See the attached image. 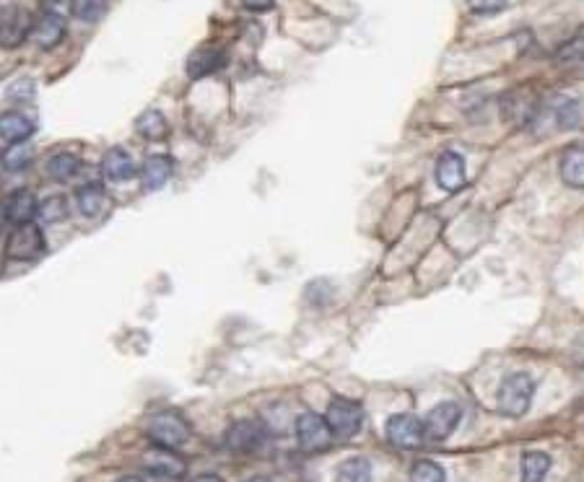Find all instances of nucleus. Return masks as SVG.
<instances>
[{
  "instance_id": "9d476101",
  "label": "nucleus",
  "mask_w": 584,
  "mask_h": 482,
  "mask_svg": "<svg viewBox=\"0 0 584 482\" xmlns=\"http://www.w3.org/2000/svg\"><path fill=\"white\" fill-rule=\"evenodd\" d=\"M143 467L146 472L156 475V478H167V480H177L185 475L187 464L182 462V456L174 454V448L154 447L151 451L143 454Z\"/></svg>"
},
{
  "instance_id": "a211bd4d",
  "label": "nucleus",
  "mask_w": 584,
  "mask_h": 482,
  "mask_svg": "<svg viewBox=\"0 0 584 482\" xmlns=\"http://www.w3.org/2000/svg\"><path fill=\"white\" fill-rule=\"evenodd\" d=\"M75 206H78V213H81V215L97 218L104 210V206H107V192H104L102 184H97V182L83 184V187L75 192Z\"/></svg>"
},
{
  "instance_id": "dca6fc26",
  "label": "nucleus",
  "mask_w": 584,
  "mask_h": 482,
  "mask_svg": "<svg viewBox=\"0 0 584 482\" xmlns=\"http://www.w3.org/2000/svg\"><path fill=\"white\" fill-rule=\"evenodd\" d=\"M174 174V161L170 156H151L143 169H140V184L146 192H156L162 190Z\"/></svg>"
},
{
  "instance_id": "a878e982",
  "label": "nucleus",
  "mask_w": 584,
  "mask_h": 482,
  "mask_svg": "<svg viewBox=\"0 0 584 482\" xmlns=\"http://www.w3.org/2000/svg\"><path fill=\"white\" fill-rule=\"evenodd\" d=\"M535 112V99L525 97V94H512L507 102H504V117L515 120V122H525L530 120Z\"/></svg>"
},
{
  "instance_id": "393cba45",
  "label": "nucleus",
  "mask_w": 584,
  "mask_h": 482,
  "mask_svg": "<svg viewBox=\"0 0 584 482\" xmlns=\"http://www.w3.org/2000/svg\"><path fill=\"white\" fill-rule=\"evenodd\" d=\"M36 218L42 223H60L68 218V200L63 195L58 198H47L44 203H39V210H36Z\"/></svg>"
},
{
  "instance_id": "473e14b6",
  "label": "nucleus",
  "mask_w": 584,
  "mask_h": 482,
  "mask_svg": "<svg viewBox=\"0 0 584 482\" xmlns=\"http://www.w3.org/2000/svg\"><path fill=\"white\" fill-rule=\"evenodd\" d=\"M572 361H574L580 369H584V332L574 340V345H572Z\"/></svg>"
},
{
  "instance_id": "c756f323",
  "label": "nucleus",
  "mask_w": 584,
  "mask_h": 482,
  "mask_svg": "<svg viewBox=\"0 0 584 482\" xmlns=\"http://www.w3.org/2000/svg\"><path fill=\"white\" fill-rule=\"evenodd\" d=\"M35 94L36 86L35 81H29V78H21V81L8 86V99H13V102H32Z\"/></svg>"
},
{
  "instance_id": "6e6552de",
  "label": "nucleus",
  "mask_w": 584,
  "mask_h": 482,
  "mask_svg": "<svg viewBox=\"0 0 584 482\" xmlns=\"http://www.w3.org/2000/svg\"><path fill=\"white\" fill-rule=\"evenodd\" d=\"M387 439L398 448H418L423 444V423L415 415H392L387 420Z\"/></svg>"
},
{
  "instance_id": "20e7f679",
  "label": "nucleus",
  "mask_w": 584,
  "mask_h": 482,
  "mask_svg": "<svg viewBox=\"0 0 584 482\" xmlns=\"http://www.w3.org/2000/svg\"><path fill=\"white\" fill-rule=\"evenodd\" d=\"M325 420H328L333 436H338V439H353V436L361 431V425H364V410H361V405L353 402V400L335 397V400L328 405Z\"/></svg>"
},
{
  "instance_id": "7c9ffc66",
  "label": "nucleus",
  "mask_w": 584,
  "mask_h": 482,
  "mask_svg": "<svg viewBox=\"0 0 584 482\" xmlns=\"http://www.w3.org/2000/svg\"><path fill=\"white\" fill-rule=\"evenodd\" d=\"M507 3L509 0H468V5H470V11L473 13H499L501 8H507Z\"/></svg>"
},
{
  "instance_id": "9b49d317",
  "label": "nucleus",
  "mask_w": 584,
  "mask_h": 482,
  "mask_svg": "<svg viewBox=\"0 0 584 482\" xmlns=\"http://www.w3.org/2000/svg\"><path fill=\"white\" fill-rule=\"evenodd\" d=\"M66 36V16L58 13V11H44L39 19L35 21V29H32V39L42 50H52L63 42Z\"/></svg>"
},
{
  "instance_id": "f8f14e48",
  "label": "nucleus",
  "mask_w": 584,
  "mask_h": 482,
  "mask_svg": "<svg viewBox=\"0 0 584 482\" xmlns=\"http://www.w3.org/2000/svg\"><path fill=\"white\" fill-rule=\"evenodd\" d=\"M468 179L465 172V161L460 153L454 151H445L437 161V184L445 190V192H457Z\"/></svg>"
},
{
  "instance_id": "ddd939ff",
  "label": "nucleus",
  "mask_w": 584,
  "mask_h": 482,
  "mask_svg": "<svg viewBox=\"0 0 584 482\" xmlns=\"http://www.w3.org/2000/svg\"><path fill=\"white\" fill-rule=\"evenodd\" d=\"M36 210H39V203H36V195L32 190H16L3 206L5 221H11L13 226L32 223L36 218Z\"/></svg>"
},
{
  "instance_id": "f704fd0d",
  "label": "nucleus",
  "mask_w": 584,
  "mask_h": 482,
  "mask_svg": "<svg viewBox=\"0 0 584 482\" xmlns=\"http://www.w3.org/2000/svg\"><path fill=\"white\" fill-rule=\"evenodd\" d=\"M193 482H224L218 475H201V478H195Z\"/></svg>"
},
{
  "instance_id": "423d86ee",
  "label": "nucleus",
  "mask_w": 584,
  "mask_h": 482,
  "mask_svg": "<svg viewBox=\"0 0 584 482\" xmlns=\"http://www.w3.org/2000/svg\"><path fill=\"white\" fill-rule=\"evenodd\" d=\"M296 441L307 454L325 451L333 441V431L325 417L317 413H302L296 417Z\"/></svg>"
},
{
  "instance_id": "e433bc0d",
  "label": "nucleus",
  "mask_w": 584,
  "mask_h": 482,
  "mask_svg": "<svg viewBox=\"0 0 584 482\" xmlns=\"http://www.w3.org/2000/svg\"><path fill=\"white\" fill-rule=\"evenodd\" d=\"M247 482H271V480H265V478H252V480H247Z\"/></svg>"
},
{
  "instance_id": "4be33fe9",
  "label": "nucleus",
  "mask_w": 584,
  "mask_h": 482,
  "mask_svg": "<svg viewBox=\"0 0 584 482\" xmlns=\"http://www.w3.org/2000/svg\"><path fill=\"white\" fill-rule=\"evenodd\" d=\"M335 482H372V464L364 456L345 459L335 472Z\"/></svg>"
},
{
  "instance_id": "5701e85b",
  "label": "nucleus",
  "mask_w": 584,
  "mask_h": 482,
  "mask_svg": "<svg viewBox=\"0 0 584 482\" xmlns=\"http://www.w3.org/2000/svg\"><path fill=\"white\" fill-rule=\"evenodd\" d=\"M81 169V161L78 156H73L68 151H60V153H52L50 161H47V174L58 182H66V179H73L75 172Z\"/></svg>"
},
{
  "instance_id": "39448f33",
  "label": "nucleus",
  "mask_w": 584,
  "mask_h": 482,
  "mask_svg": "<svg viewBox=\"0 0 584 482\" xmlns=\"http://www.w3.org/2000/svg\"><path fill=\"white\" fill-rule=\"evenodd\" d=\"M42 252H44V237H42V229L36 226L35 221L16 226L11 239L5 244V254L11 260H19V262H32Z\"/></svg>"
},
{
  "instance_id": "2f4dec72",
  "label": "nucleus",
  "mask_w": 584,
  "mask_h": 482,
  "mask_svg": "<svg viewBox=\"0 0 584 482\" xmlns=\"http://www.w3.org/2000/svg\"><path fill=\"white\" fill-rule=\"evenodd\" d=\"M558 120H561V128H574L577 125V104L564 102V106L558 109Z\"/></svg>"
},
{
  "instance_id": "6ab92c4d",
  "label": "nucleus",
  "mask_w": 584,
  "mask_h": 482,
  "mask_svg": "<svg viewBox=\"0 0 584 482\" xmlns=\"http://www.w3.org/2000/svg\"><path fill=\"white\" fill-rule=\"evenodd\" d=\"M561 179L574 190H584V148L574 145L561 156Z\"/></svg>"
},
{
  "instance_id": "2eb2a0df",
  "label": "nucleus",
  "mask_w": 584,
  "mask_h": 482,
  "mask_svg": "<svg viewBox=\"0 0 584 482\" xmlns=\"http://www.w3.org/2000/svg\"><path fill=\"white\" fill-rule=\"evenodd\" d=\"M102 174L104 179L114 182V184H122L128 179L136 176V164H133V156L122 148H109L102 159Z\"/></svg>"
},
{
  "instance_id": "7ed1b4c3",
  "label": "nucleus",
  "mask_w": 584,
  "mask_h": 482,
  "mask_svg": "<svg viewBox=\"0 0 584 482\" xmlns=\"http://www.w3.org/2000/svg\"><path fill=\"white\" fill-rule=\"evenodd\" d=\"M535 394V381L530 379L527 374H512L501 381L499 389V410L509 417H522L527 413L530 402Z\"/></svg>"
},
{
  "instance_id": "4468645a",
  "label": "nucleus",
  "mask_w": 584,
  "mask_h": 482,
  "mask_svg": "<svg viewBox=\"0 0 584 482\" xmlns=\"http://www.w3.org/2000/svg\"><path fill=\"white\" fill-rule=\"evenodd\" d=\"M35 120L29 114H24V112H5V114H0V138L5 140L8 145L27 143L35 136Z\"/></svg>"
},
{
  "instance_id": "f257e3e1",
  "label": "nucleus",
  "mask_w": 584,
  "mask_h": 482,
  "mask_svg": "<svg viewBox=\"0 0 584 482\" xmlns=\"http://www.w3.org/2000/svg\"><path fill=\"white\" fill-rule=\"evenodd\" d=\"M148 436L156 447L164 448H179L187 444L190 439V425L187 420L174 410H164V413H156L148 423Z\"/></svg>"
},
{
  "instance_id": "c85d7f7f",
  "label": "nucleus",
  "mask_w": 584,
  "mask_h": 482,
  "mask_svg": "<svg viewBox=\"0 0 584 482\" xmlns=\"http://www.w3.org/2000/svg\"><path fill=\"white\" fill-rule=\"evenodd\" d=\"M558 63L561 66H582L584 63V35L572 39L561 52H558Z\"/></svg>"
},
{
  "instance_id": "72a5a7b5",
  "label": "nucleus",
  "mask_w": 584,
  "mask_h": 482,
  "mask_svg": "<svg viewBox=\"0 0 584 482\" xmlns=\"http://www.w3.org/2000/svg\"><path fill=\"white\" fill-rule=\"evenodd\" d=\"M273 3L275 0H241V5L249 11H268V8H273Z\"/></svg>"
},
{
  "instance_id": "bb28decb",
  "label": "nucleus",
  "mask_w": 584,
  "mask_h": 482,
  "mask_svg": "<svg viewBox=\"0 0 584 482\" xmlns=\"http://www.w3.org/2000/svg\"><path fill=\"white\" fill-rule=\"evenodd\" d=\"M107 5H109V0H73V13L83 24H94V21L102 19Z\"/></svg>"
},
{
  "instance_id": "b1692460",
  "label": "nucleus",
  "mask_w": 584,
  "mask_h": 482,
  "mask_svg": "<svg viewBox=\"0 0 584 482\" xmlns=\"http://www.w3.org/2000/svg\"><path fill=\"white\" fill-rule=\"evenodd\" d=\"M35 161V148L29 143H16L3 153V169L8 172H24Z\"/></svg>"
},
{
  "instance_id": "aec40b11",
  "label": "nucleus",
  "mask_w": 584,
  "mask_h": 482,
  "mask_svg": "<svg viewBox=\"0 0 584 482\" xmlns=\"http://www.w3.org/2000/svg\"><path fill=\"white\" fill-rule=\"evenodd\" d=\"M136 130L146 140H162L167 138L170 125H167V117L159 109H148L136 120Z\"/></svg>"
},
{
  "instance_id": "cd10ccee",
  "label": "nucleus",
  "mask_w": 584,
  "mask_h": 482,
  "mask_svg": "<svg viewBox=\"0 0 584 482\" xmlns=\"http://www.w3.org/2000/svg\"><path fill=\"white\" fill-rule=\"evenodd\" d=\"M447 480V475H445V470L437 464V462H429V459H423V462H415L411 470V482H445Z\"/></svg>"
},
{
  "instance_id": "412c9836",
  "label": "nucleus",
  "mask_w": 584,
  "mask_h": 482,
  "mask_svg": "<svg viewBox=\"0 0 584 482\" xmlns=\"http://www.w3.org/2000/svg\"><path fill=\"white\" fill-rule=\"evenodd\" d=\"M519 470H522V482H543L550 470V456L543 451H527L522 456Z\"/></svg>"
},
{
  "instance_id": "1a4fd4ad",
  "label": "nucleus",
  "mask_w": 584,
  "mask_h": 482,
  "mask_svg": "<svg viewBox=\"0 0 584 482\" xmlns=\"http://www.w3.org/2000/svg\"><path fill=\"white\" fill-rule=\"evenodd\" d=\"M265 436H268V431H265L263 423H257V420H240V423H234L226 431V447L232 448V451H237V454H249V451H255V448H260L265 444Z\"/></svg>"
},
{
  "instance_id": "c9c22d12",
  "label": "nucleus",
  "mask_w": 584,
  "mask_h": 482,
  "mask_svg": "<svg viewBox=\"0 0 584 482\" xmlns=\"http://www.w3.org/2000/svg\"><path fill=\"white\" fill-rule=\"evenodd\" d=\"M117 482H143V480H140V478H120Z\"/></svg>"
},
{
  "instance_id": "0eeeda50",
  "label": "nucleus",
  "mask_w": 584,
  "mask_h": 482,
  "mask_svg": "<svg viewBox=\"0 0 584 482\" xmlns=\"http://www.w3.org/2000/svg\"><path fill=\"white\" fill-rule=\"evenodd\" d=\"M460 415H462V410L457 402H439L437 408H431V413L423 420V436L429 441H445L457 428Z\"/></svg>"
},
{
  "instance_id": "f03ea898",
  "label": "nucleus",
  "mask_w": 584,
  "mask_h": 482,
  "mask_svg": "<svg viewBox=\"0 0 584 482\" xmlns=\"http://www.w3.org/2000/svg\"><path fill=\"white\" fill-rule=\"evenodd\" d=\"M35 29V19L21 5H3L0 8V47L16 50L21 47Z\"/></svg>"
},
{
  "instance_id": "f3484780",
  "label": "nucleus",
  "mask_w": 584,
  "mask_h": 482,
  "mask_svg": "<svg viewBox=\"0 0 584 482\" xmlns=\"http://www.w3.org/2000/svg\"><path fill=\"white\" fill-rule=\"evenodd\" d=\"M226 55L218 47H201L190 55L187 60V75L190 78H206L210 73H216L218 68H224Z\"/></svg>"
}]
</instances>
